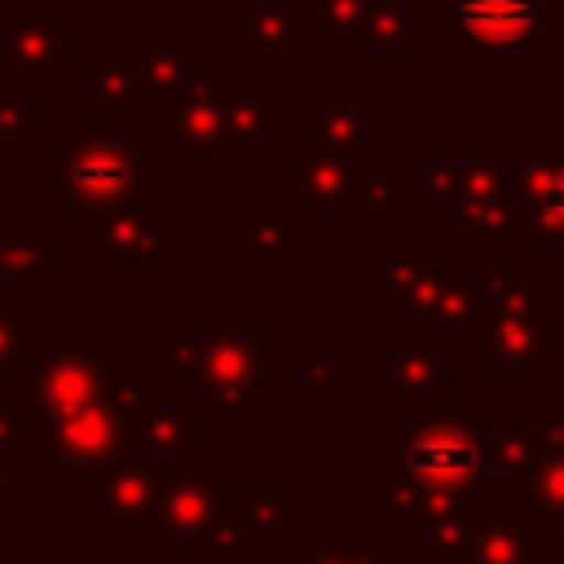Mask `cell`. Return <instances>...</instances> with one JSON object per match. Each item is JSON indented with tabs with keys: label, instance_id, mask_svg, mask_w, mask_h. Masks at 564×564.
<instances>
[{
	"label": "cell",
	"instance_id": "1",
	"mask_svg": "<svg viewBox=\"0 0 564 564\" xmlns=\"http://www.w3.org/2000/svg\"><path fill=\"white\" fill-rule=\"evenodd\" d=\"M458 22L480 40H520L538 22V0H458Z\"/></svg>",
	"mask_w": 564,
	"mask_h": 564
},
{
	"label": "cell",
	"instance_id": "2",
	"mask_svg": "<svg viewBox=\"0 0 564 564\" xmlns=\"http://www.w3.org/2000/svg\"><path fill=\"white\" fill-rule=\"evenodd\" d=\"M551 216H560V220H564V181L551 189Z\"/></svg>",
	"mask_w": 564,
	"mask_h": 564
}]
</instances>
